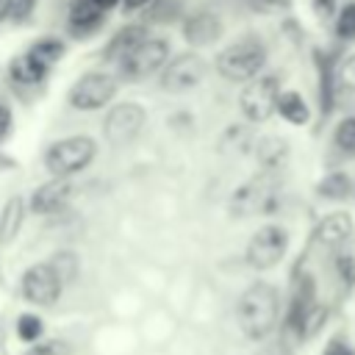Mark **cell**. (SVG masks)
<instances>
[{
  "label": "cell",
  "mask_w": 355,
  "mask_h": 355,
  "mask_svg": "<svg viewBox=\"0 0 355 355\" xmlns=\"http://www.w3.org/2000/svg\"><path fill=\"white\" fill-rule=\"evenodd\" d=\"M277 114L291 122V125H305L311 119V111L305 105V100L297 94V92H283L280 100H277Z\"/></svg>",
  "instance_id": "d6986e66"
},
{
  "label": "cell",
  "mask_w": 355,
  "mask_h": 355,
  "mask_svg": "<svg viewBox=\"0 0 355 355\" xmlns=\"http://www.w3.org/2000/svg\"><path fill=\"white\" fill-rule=\"evenodd\" d=\"M8 128H11V111L8 105H0V139L8 133Z\"/></svg>",
  "instance_id": "4dcf8cb0"
},
{
  "label": "cell",
  "mask_w": 355,
  "mask_h": 355,
  "mask_svg": "<svg viewBox=\"0 0 355 355\" xmlns=\"http://www.w3.org/2000/svg\"><path fill=\"white\" fill-rule=\"evenodd\" d=\"M150 0H125V8H141V6H147Z\"/></svg>",
  "instance_id": "836d02e7"
},
{
  "label": "cell",
  "mask_w": 355,
  "mask_h": 355,
  "mask_svg": "<svg viewBox=\"0 0 355 355\" xmlns=\"http://www.w3.org/2000/svg\"><path fill=\"white\" fill-rule=\"evenodd\" d=\"M94 3H97V6L103 8V11H108V8H114V6L119 3V0H94Z\"/></svg>",
  "instance_id": "d6a6232c"
},
{
  "label": "cell",
  "mask_w": 355,
  "mask_h": 355,
  "mask_svg": "<svg viewBox=\"0 0 355 355\" xmlns=\"http://www.w3.org/2000/svg\"><path fill=\"white\" fill-rule=\"evenodd\" d=\"M147 42V28L144 25H128V28H122L114 39H111V44L105 47V58H116V61H125L136 47H141Z\"/></svg>",
  "instance_id": "9a60e30c"
},
{
  "label": "cell",
  "mask_w": 355,
  "mask_h": 355,
  "mask_svg": "<svg viewBox=\"0 0 355 355\" xmlns=\"http://www.w3.org/2000/svg\"><path fill=\"white\" fill-rule=\"evenodd\" d=\"M263 64H266V50L255 39L230 44L216 55V72L227 80H236V83L255 80L258 72L263 69Z\"/></svg>",
  "instance_id": "7a4b0ae2"
},
{
  "label": "cell",
  "mask_w": 355,
  "mask_h": 355,
  "mask_svg": "<svg viewBox=\"0 0 355 355\" xmlns=\"http://www.w3.org/2000/svg\"><path fill=\"white\" fill-rule=\"evenodd\" d=\"M103 22V8L94 0H75L69 6V28L75 33H89Z\"/></svg>",
  "instance_id": "2e32d148"
},
{
  "label": "cell",
  "mask_w": 355,
  "mask_h": 355,
  "mask_svg": "<svg viewBox=\"0 0 355 355\" xmlns=\"http://www.w3.org/2000/svg\"><path fill=\"white\" fill-rule=\"evenodd\" d=\"M277 205V178L269 172L255 175L244 186L236 189L230 197V211L233 216H255V214H269Z\"/></svg>",
  "instance_id": "277c9868"
},
{
  "label": "cell",
  "mask_w": 355,
  "mask_h": 355,
  "mask_svg": "<svg viewBox=\"0 0 355 355\" xmlns=\"http://www.w3.org/2000/svg\"><path fill=\"white\" fill-rule=\"evenodd\" d=\"M239 327L244 330L247 338H266L280 316V294L269 283H255L250 286L236 308Z\"/></svg>",
  "instance_id": "6da1fadb"
},
{
  "label": "cell",
  "mask_w": 355,
  "mask_h": 355,
  "mask_svg": "<svg viewBox=\"0 0 355 355\" xmlns=\"http://www.w3.org/2000/svg\"><path fill=\"white\" fill-rule=\"evenodd\" d=\"M338 83H341L344 89L355 92V53L341 61V67H338Z\"/></svg>",
  "instance_id": "4316f807"
},
{
  "label": "cell",
  "mask_w": 355,
  "mask_h": 355,
  "mask_svg": "<svg viewBox=\"0 0 355 355\" xmlns=\"http://www.w3.org/2000/svg\"><path fill=\"white\" fill-rule=\"evenodd\" d=\"M336 275H338L344 288H352L355 286V258L347 252H338L336 255Z\"/></svg>",
  "instance_id": "cb8c5ba5"
},
{
  "label": "cell",
  "mask_w": 355,
  "mask_h": 355,
  "mask_svg": "<svg viewBox=\"0 0 355 355\" xmlns=\"http://www.w3.org/2000/svg\"><path fill=\"white\" fill-rule=\"evenodd\" d=\"M22 216H25V205L19 197H11L0 214V244H8L14 241V236L19 233L22 227Z\"/></svg>",
  "instance_id": "e0dca14e"
},
{
  "label": "cell",
  "mask_w": 355,
  "mask_h": 355,
  "mask_svg": "<svg viewBox=\"0 0 355 355\" xmlns=\"http://www.w3.org/2000/svg\"><path fill=\"white\" fill-rule=\"evenodd\" d=\"M255 155H258V161H261L266 169H275V166H280V164L286 161L288 144H286V139L266 136V139H261V141L255 144Z\"/></svg>",
  "instance_id": "ffe728a7"
},
{
  "label": "cell",
  "mask_w": 355,
  "mask_h": 355,
  "mask_svg": "<svg viewBox=\"0 0 355 355\" xmlns=\"http://www.w3.org/2000/svg\"><path fill=\"white\" fill-rule=\"evenodd\" d=\"M69 194H72L69 178H53V180L42 183V186L33 191V197H31V211H33V214H53V211H58V208L67 205Z\"/></svg>",
  "instance_id": "7c38bea8"
},
{
  "label": "cell",
  "mask_w": 355,
  "mask_h": 355,
  "mask_svg": "<svg viewBox=\"0 0 355 355\" xmlns=\"http://www.w3.org/2000/svg\"><path fill=\"white\" fill-rule=\"evenodd\" d=\"M336 33H338L341 39H355V3H347V6L338 11Z\"/></svg>",
  "instance_id": "d4e9b609"
},
{
  "label": "cell",
  "mask_w": 355,
  "mask_h": 355,
  "mask_svg": "<svg viewBox=\"0 0 355 355\" xmlns=\"http://www.w3.org/2000/svg\"><path fill=\"white\" fill-rule=\"evenodd\" d=\"M202 78H205V61H202L197 53H180L178 58H172V61L164 67L161 86H164L166 92L178 94V92L194 89Z\"/></svg>",
  "instance_id": "9c48e42d"
},
{
  "label": "cell",
  "mask_w": 355,
  "mask_h": 355,
  "mask_svg": "<svg viewBox=\"0 0 355 355\" xmlns=\"http://www.w3.org/2000/svg\"><path fill=\"white\" fill-rule=\"evenodd\" d=\"M252 6L261 11H277V8H286L288 0H252Z\"/></svg>",
  "instance_id": "f546056e"
},
{
  "label": "cell",
  "mask_w": 355,
  "mask_h": 355,
  "mask_svg": "<svg viewBox=\"0 0 355 355\" xmlns=\"http://www.w3.org/2000/svg\"><path fill=\"white\" fill-rule=\"evenodd\" d=\"M94 153H97L94 139L69 136V139H61V141L50 144V150L44 155V164L55 178H69V175L80 172L83 166H89L94 161Z\"/></svg>",
  "instance_id": "3957f363"
},
{
  "label": "cell",
  "mask_w": 355,
  "mask_h": 355,
  "mask_svg": "<svg viewBox=\"0 0 355 355\" xmlns=\"http://www.w3.org/2000/svg\"><path fill=\"white\" fill-rule=\"evenodd\" d=\"M319 194L322 197H330V200H341L349 194V178L344 172H333L327 175L322 183H319Z\"/></svg>",
  "instance_id": "7402d4cb"
},
{
  "label": "cell",
  "mask_w": 355,
  "mask_h": 355,
  "mask_svg": "<svg viewBox=\"0 0 355 355\" xmlns=\"http://www.w3.org/2000/svg\"><path fill=\"white\" fill-rule=\"evenodd\" d=\"M166 55H169V42L166 39H147L125 61H119V72L128 80H141V78L153 75L158 67H164Z\"/></svg>",
  "instance_id": "ba28073f"
},
{
  "label": "cell",
  "mask_w": 355,
  "mask_h": 355,
  "mask_svg": "<svg viewBox=\"0 0 355 355\" xmlns=\"http://www.w3.org/2000/svg\"><path fill=\"white\" fill-rule=\"evenodd\" d=\"M17 333H19V338H25V341H36V338H39V333H42V322H39V316H33V313L19 316Z\"/></svg>",
  "instance_id": "484cf974"
},
{
  "label": "cell",
  "mask_w": 355,
  "mask_h": 355,
  "mask_svg": "<svg viewBox=\"0 0 355 355\" xmlns=\"http://www.w3.org/2000/svg\"><path fill=\"white\" fill-rule=\"evenodd\" d=\"M322 355H355L352 352V347L347 344V341H341V338H333L327 347H324V352Z\"/></svg>",
  "instance_id": "f1b7e54d"
},
{
  "label": "cell",
  "mask_w": 355,
  "mask_h": 355,
  "mask_svg": "<svg viewBox=\"0 0 355 355\" xmlns=\"http://www.w3.org/2000/svg\"><path fill=\"white\" fill-rule=\"evenodd\" d=\"M8 72H11V78H14L17 83H39V80L44 78L47 67H44V64H39L31 53H25V55H17V58L11 61Z\"/></svg>",
  "instance_id": "ac0fdd59"
},
{
  "label": "cell",
  "mask_w": 355,
  "mask_h": 355,
  "mask_svg": "<svg viewBox=\"0 0 355 355\" xmlns=\"http://www.w3.org/2000/svg\"><path fill=\"white\" fill-rule=\"evenodd\" d=\"M183 36H186L189 44H211V42H216L222 36V22L211 11H197L194 17L186 19Z\"/></svg>",
  "instance_id": "5bb4252c"
},
{
  "label": "cell",
  "mask_w": 355,
  "mask_h": 355,
  "mask_svg": "<svg viewBox=\"0 0 355 355\" xmlns=\"http://www.w3.org/2000/svg\"><path fill=\"white\" fill-rule=\"evenodd\" d=\"M288 250V233L280 225H263L252 233L247 244V263L252 269H272L283 261Z\"/></svg>",
  "instance_id": "8992f818"
},
{
  "label": "cell",
  "mask_w": 355,
  "mask_h": 355,
  "mask_svg": "<svg viewBox=\"0 0 355 355\" xmlns=\"http://www.w3.org/2000/svg\"><path fill=\"white\" fill-rule=\"evenodd\" d=\"M61 275L50 263H36L22 275V294L36 305H50L61 294Z\"/></svg>",
  "instance_id": "8fae6325"
},
{
  "label": "cell",
  "mask_w": 355,
  "mask_h": 355,
  "mask_svg": "<svg viewBox=\"0 0 355 355\" xmlns=\"http://www.w3.org/2000/svg\"><path fill=\"white\" fill-rule=\"evenodd\" d=\"M144 125V108L136 103L114 105L103 119V133L111 144H128Z\"/></svg>",
  "instance_id": "30bf717a"
},
{
  "label": "cell",
  "mask_w": 355,
  "mask_h": 355,
  "mask_svg": "<svg viewBox=\"0 0 355 355\" xmlns=\"http://www.w3.org/2000/svg\"><path fill=\"white\" fill-rule=\"evenodd\" d=\"M11 8H14V0H0V22L11 14Z\"/></svg>",
  "instance_id": "1f68e13d"
},
{
  "label": "cell",
  "mask_w": 355,
  "mask_h": 355,
  "mask_svg": "<svg viewBox=\"0 0 355 355\" xmlns=\"http://www.w3.org/2000/svg\"><path fill=\"white\" fill-rule=\"evenodd\" d=\"M25 355H69V349L64 341H44V344H36L33 349H28Z\"/></svg>",
  "instance_id": "83f0119b"
},
{
  "label": "cell",
  "mask_w": 355,
  "mask_h": 355,
  "mask_svg": "<svg viewBox=\"0 0 355 355\" xmlns=\"http://www.w3.org/2000/svg\"><path fill=\"white\" fill-rule=\"evenodd\" d=\"M336 144L344 153H355V116H347L336 128Z\"/></svg>",
  "instance_id": "603a6c76"
},
{
  "label": "cell",
  "mask_w": 355,
  "mask_h": 355,
  "mask_svg": "<svg viewBox=\"0 0 355 355\" xmlns=\"http://www.w3.org/2000/svg\"><path fill=\"white\" fill-rule=\"evenodd\" d=\"M352 233H355V225H352L349 214H330L319 222L316 241L324 250H344V244H349Z\"/></svg>",
  "instance_id": "4fadbf2b"
},
{
  "label": "cell",
  "mask_w": 355,
  "mask_h": 355,
  "mask_svg": "<svg viewBox=\"0 0 355 355\" xmlns=\"http://www.w3.org/2000/svg\"><path fill=\"white\" fill-rule=\"evenodd\" d=\"M64 50H67V44H64L61 39H39L28 53H31L39 64L50 67V64H55V61L64 55Z\"/></svg>",
  "instance_id": "44dd1931"
},
{
  "label": "cell",
  "mask_w": 355,
  "mask_h": 355,
  "mask_svg": "<svg viewBox=\"0 0 355 355\" xmlns=\"http://www.w3.org/2000/svg\"><path fill=\"white\" fill-rule=\"evenodd\" d=\"M280 94V80L275 75H261L247 83V89L239 97V105L250 122H266L277 111Z\"/></svg>",
  "instance_id": "5b68a950"
},
{
  "label": "cell",
  "mask_w": 355,
  "mask_h": 355,
  "mask_svg": "<svg viewBox=\"0 0 355 355\" xmlns=\"http://www.w3.org/2000/svg\"><path fill=\"white\" fill-rule=\"evenodd\" d=\"M116 94V80L111 75H103V72H89L83 75L72 92H69V103L72 108H80V111H94V108H103L114 100Z\"/></svg>",
  "instance_id": "52a82bcc"
}]
</instances>
